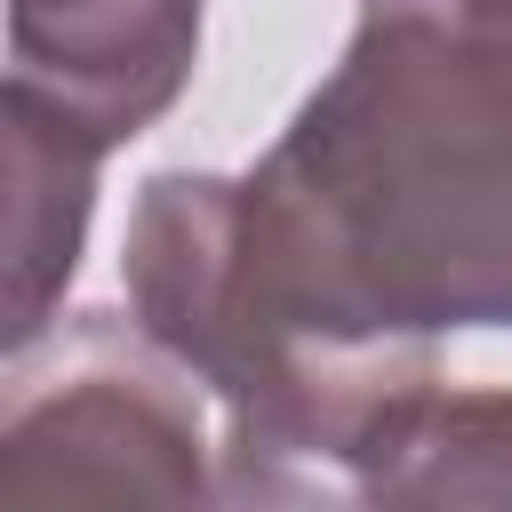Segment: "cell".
Listing matches in <instances>:
<instances>
[{
    "label": "cell",
    "mask_w": 512,
    "mask_h": 512,
    "mask_svg": "<svg viewBox=\"0 0 512 512\" xmlns=\"http://www.w3.org/2000/svg\"><path fill=\"white\" fill-rule=\"evenodd\" d=\"M120 288L224 416L424 384L448 328H512V0H360L248 176H144Z\"/></svg>",
    "instance_id": "1"
},
{
    "label": "cell",
    "mask_w": 512,
    "mask_h": 512,
    "mask_svg": "<svg viewBox=\"0 0 512 512\" xmlns=\"http://www.w3.org/2000/svg\"><path fill=\"white\" fill-rule=\"evenodd\" d=\"M0 512H216L200 384L120 312H72L8 376Z\"/></svg>",
    "instance_id": "2"
},
{
    "label": "cell",
    "mask_w": 512,
    "mask_h": 512,
    "mask_svg": "<svg viewBox=\"0 0 512 512\" xmlns=\"http://www.w3.org/2000/svg\"><path fill=\"white\" fill-rule=\"evenodd\" d=\"M200 16L208 0H8V80L120 152L192 88Z\"/></svg>",
    "instance_id": "3"
},
{
    "label": "cell",
    "mask_w": 512,
    "mask_h": 512,
    "mask_svg": "<svg viewBox=\"0 0 512 512\" xmlns=\"http://www.w3.org/2000/svg\"><path fill=\"white\" fill-rule=\"evenodd\" d=\"M0 144H8V224H0V272H8V360H24L32 344L56 336L64 288L80 272L88 248V216H96V168L104 144L88 128H72L56 104H40L32 88H0Z\"/></svg>",
    "instance_id": "4"
},
{
    "label": "cell",
    "mask_w": 512,
    "mask_h": 512,
    "mask_svg": "<svg viewBox=\"0 0 512 512\" xmlns=\"http://www.w3.org/2000/svg\"><path fill=\"white\" fill-rule=\"evenodd\" d=\"M416 400L312 408V416H224L216 512H376L384 440Z\"/></svg>",
    "instance_id": "5"
},
{
    "label": "cell",
    "mask_w": 512,
    "mask_h": 512,
    "mask_svg": "<svg viewBox=\"0 0 512 512\" xmlns=\"http://www.w3.org/2000/svg\"><path fill=\"white\" fill-rule=\"evenodd\" d=\"M376 512H512V384H432L384 440Z\"/></svg>",
    "instance_id": "6"
}]
</instances>
